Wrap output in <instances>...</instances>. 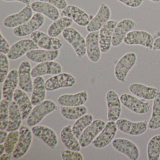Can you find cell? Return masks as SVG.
I'll use <instances>...</instances> for the list:
<instances>
[{
  "mask_svg": "<svg viewBox=\"0 0 160 160\" xmlns=\"http://www.w3.org/2000/svg\"><path fill=\"white\" fill-rule=\"evenodd\" d=\"M57 104L51 100H45L35 106L27 119V123L31 127L37 125L49 114L58 109Z\"/></svg>",
  "mask_w": 160,
  "mask_h": 160,
  "instance_id": "obj_1",
  "label": "cell"
},
{
  "mask_svg": "<svg viewBox=\"0 0 160 160\" xmlns=\"http://www.w3.org/2000/svg\"><path fill=\"white\" fill-rule=\"evenodd\" d=\"M62 36L63 39L72 46L78 58H82L86 55V39L77 30L71 27L67 28L62 32Z\"/></svg>",
  "mask_w": 160,
  "mask_h": 160,
  "instance_id": "obj_2",
  "label": "cell"
},
{
  "mask_svg": "<svg viewBox=\"0 0 160 160\" xmlns=\"http://www.w3.org/2000/svg\"><path fill=\"white\" fill-rule=\"evenodd\" d=\"M137 60V56L134 52H129L124 54L119 60L114 70L115 77L122 83L126 82L129 72L135 66Z\"/></svg>",
  "mask_w": 160,
  "mask_h": 160,
  "instance_id": "obj_3",
  "label": "cell"
},
{
  "mask_svg": "<svg viewBox=\"0 0 160 160\" xmlns=\"http://www.w3.org/2000/svg\"><path fill=\"white\" fill-rule=\"evenodd\" d=\"M154 40L152 35L146 31L134 30L130 32L123 40L127 45H140L152 50Z\"/></svg>",
  "mask_w": 160,
  "mask_h": 160,
  "instance_id": "obj_4",
  "label": "cell"
},
{
  "mask_svg": "<svg viewBox=\"0 0 160 160\" xmlns=\"http://www.w3.org/2000/svg\"><path fill=\"white\" fill-rule=\"evenodd\" d=\"M77 79L74 76L67 72L54 75L46 81L47 90L53 91L63 88H72L76 85Z\"/></svg>",
  "mask_w": 160,
  "mask_h": 160,
  "instance_id": "obj_5",
  "label": "cell"
},
{
  "mask_svg": "<svg viewBox=\"0 0 160 160\" xmlns=\"http://www.w3.org/2000/svg\"><path fill=\"white\" fill-rule=\"evenodd\" d=\"M45 21V18L42 14L36 13L30 20L21 26L14 29V34L19 37H26L37 31L42 27Z\"/></svg>",
  "mask_w": 160,
  "mask_h": 160,
  "instance_id": "obj_6",
  "label": "cell"
},
{
  "mask_svg": "<svg viewBox=\"0 0 160 160\" xmlns=\"http://www.w3.org/2000/svg\"><path fill=\"white\" fill-rule=\"evenodd\" d=\"M61 15L71 18L77 25L81 27H87L94 17L73 5H68L62 11Z\"/></svg>",
  "mask_w": 160,
  "mask_h": 160,
  "instance_id": "obj_7",
  "label": "cell"
},
{
  "mask_svg": "<svg viewBox=\"0 0 160 160\" xmlns=\"http://www.w3.org/2000/svg\"><path fill=\"white\" fill-rule=\"evenodd\" d=\"M31 38L40 48L46 50H59L63 45L62 40L49 36L42 31L34 32L31 34Z\"/></svg>",
  "mask_w": 160,
  "mask_h": 160,
  "instance_id": "obj_8",
  "label": "cell"
},
{
  "mask_svg": "<svg viewBox=\"0 0 160 160\" xmlns=\"http://www.w3.org/2000/svg\"><path fill=\"white\" fill-rule=\"evenodd\" d=\"M104 121L101 119L93 120L83 131L79 138V142L82 148H86L92 143L105 126Z\"/></svg>",
  "mask_w": 160,
  "mask_h": 160,
  "instance_id": "obj_9",
  "label": "cell"
},
{
  "mask_svg": "<svg viewBox=\"0 0 160 160\" xmlns=\"http://www.w3.org/2000/svg\"><path fill=\"white\" fill-rule=\"evenodd\" d=\"M32 131L26 126H21L18 142L12 153L16 159L21 158L28 152L32 141Z\"/></svg>",
  "mask_w": 160,
  "mask_h": 160,
  "instance_id": "obj_10",
  "label": "cell"
},
{
  "mask_svg": "<svg viewBox=\"0 0 160 160\" xmlns=\"http://www.w3.org/2000/svg\"><path fill=\"white\" fill-rule=\"evenodd\" d=\"M118 129L121 132L131 136H139L147 131L148 123L144 121H131L125 118L118 119L116 121Z\"/></svg>",
  "mask_w": 160,
  "mask_h": 160,
  "instance_id": "obj_11",
  "label": "cell"
},
{
  "mask_svg": "<svg viewBox=\"0 0 160 160\" xmlns=\"http://www.w3.org/2000/svg\"><path fill=\"white\" fill-rule=\"evenodd\" d=\"M113 148L124 154L131 160H138L140 152L138 147L133 141L125 138H117L112 142Z\"/></svg>",
  "mask_w": 160,
  "mask_h": 160,
  "instance_id": "obj_12",
  "label": "cell"
},
{
  "mask_svg": "<svg viewBox=\"0 0 160 160\" xmlns=\"http://www.w3.org/2000/svg\"><path fill=\"white\" fill-rule=\"evenodd\" d=\"M33 12L30 4L27 5L18 12L6 17L3 20V25L8 28H15L30 20L33 16Z\"/></svg>",
  "mask_w": 160,
  "mask_h": 160,
  "instance_id": "obj_13",
  "label": "cell"
},
{
  "mask_svg": "<svg viewBox=\"0 0 160 160\" xmlns=\"http://www.w3.org/2000/svg\"><path fill=\"white\" fill-rule=\"evenodd\" d=\"M38 48H39V46L32 39H22L12 45L8 54V57L9 59L16 60L29 51Z\"/></svg>",
  "mask_w": 160,
  "mask_h": 160,
  "instance_id": "obj_14",
  "label": "cell"
},
{
  "mask_svg": "<svg viewBox=\"0 0 160 160\" xmlns=\"http://www.w3.org/2000/svg\"><path fill=\"white\" fill-rule=\"evenodd\" d=\"M111 16L110 8L105 3H101L97 13L86 28L87 30L89 32L99 31L103 26L110 20Z\"/></svg>",
  "mask_w": 160,
  "mask_h": 160,
  "instance_id": "obj_15",
  "label": "cell"
},
{
  "mask_svg": "<svg viewBox=\"0 0 160 160\" xmlns=\"http://www.w3.org/2000/svg\"><path fill=\"white\" fill-rule=\"evenodd\" d=\"M120 99L125 107L136 114H146L150 109L148 102L141 101L129 93H122Z\"/></svg>",
  "mask_w": 160,
  "mask_h": 160,
  "instance_id": "obj_16",
  "label": "cell"
},
{
  "mask_svg": "<svg viewBox=\"0 0 160 160\" xmlns=\"http://www.w3.org/2000/svg\"><path fill=\"white\" fill-rule=\"evenodd\" d=\"M108 121H117L122 113V103L117 92L110 90L106 95Z\"/></svg>",
  "mask_w": 160,
  "mask_h": 160,
  "instance_id": "obj_17",
  "label": "cell"
},
{
  "mask_svg": "<svg viewBox=\"0 0 160 160\" xmlns=\"http://www.w3.org/2000/svg\"><path fill=\"white\" fill-rule=\"evenodd\" d=\"M118 130L116 122L108 121L102 131L93 140L92 145L97 148H105L113 141Z\"/></svg>",
  "mask_w": 160,
  "mask_h": 160,
  "instance_id": "obj_18",
  "label": "cell"
},
{
  "mask_svg": "<svg viewBox=\"0 0 160 160\" xmlns=\"http://www.w3.org/2000/svg\"><path fill=\"white\" fill-rule=\"evenodd\" d=\"M136 26V22L129 18L122 19L118 22L112 36V46L116 47L120 45L123 42L126 35L132 31Z\"/></svg>",
  "mask_w": 160,
  "mask_h": 160,
  "instance_id": "obj_19",
  "label": "cell"
},
{
  "mask_svg": "<svg viewBox=\"0 0 160 160\" xmlns=\"http://www.w3.org/2000/svg\"><path fill=\"white\" fill-rule=\"evenodd\" d=\"M118 22L117 20H109L100 30L99 43L102 53H107L111 48L113 32Z\"/></svg>",
  "mask_w": 160,
  "mask_h": 160,
  "instance_id": "obj_20",
  "label": "cell"
},
{
  "mask_svg": "<svg viewBox=\"0 0 160 160\" xmlns=\"http://www.w3.org/2000/svg\"><path fill=\"white\" fill-rule=\"evenodd\" d=\"M33 134L42 139L50 148H55L58 143V138L56 132L50 127L45 125H36L32 128Z\"/></svg>",
  "mask_w": 160,
  "mask_h": 160,
  "instance_id": "obj_21",
  "label": "cell"
},
{
  "mask_svg": "<svg viewBox=\"0 0 160 160\" xmlns=\"http://www.w3.org/2000/svg\"><path fill=\"white\" fill-rule=\"evenodd\" d=\"M86 41L88 58L92 62H98L101 59L102 53L99 43V31L89 32Z\"/></svg>",
  "mask_w": 160,
  "mask_h": 160,
  "instance_id": "obj_22",
  "label": "cell"
},
{
  "mask_svg": "<svg viewBox=\"0 0 160 160\" xmlns=\"http://www.w3.org/2000/svg\"><path fill=\"white\" fill-rule=\"evenodd\" d=\"M32 69L31 64L27 60L21 62L18 68L19 86L21 89L27 92H32L33 91Z\"/></svg>",
  "mask_w": 160,
  "mask_h": 160,
  "instance_id": "obj_23",
  "label": "cell"
},
{
  "mask_svg": "<svg viewBox=\"0 0 160 160\" xmlns=\"http://www.w3.org/2000/svg\"><path fill=\"white\" fill-rule=\"evenodd\" d=\"M129 90L136 97L148 101L154 100L160 93V89L157 88L138 83L131 84Z\"/></svg>",
  "mask_w": 160,
  "mask_h": 160,
  "instance_id": "obj_24",
  "label": "cell"
},
{
  "mask_svg": "<svg viewBox=\"0 0 160 160\" xmlns=\"http://www.w3.org/2000/svg\"><path fill=\"white\" fill-rule=\"evenodd\" d=\"M62 71L61 65L57 62H46L39 63L32 69V76L35 78L46 75H56L62 72Z\"/></svg>",
  "mask_w": 160,
  "mask_h": 160,
  "instance_id": "obj_25",
  "label": "cell"
},
{
  "mask_svg": "<svg viewBox=\"0 0 160 160\" xmlns=\"http://www.w3.org/2000/svg\"><path fill=\"white\" fill-rule=\"evenodd\" d=\"M13 100L20 109L23 120L28 119L33 109V105L27 92L21 89H17L14 93Z\"/></svg>",
  "mask_w": 160,
  "mask_h": 160,
  "instance_id": "obj_26",
  "label": "cell"
},
{
  "mask_svg": "<svg viewBox=\"0 0 160 160\" xmlns=\"http://www.w3.org/2000/svg\"><path fill=\"white\" fill-rule=\"evenodd\" d=\"M19 84L18 72L17 69L10 71L3 83L2 94L4 99L10 102L13 99L14 93Z\"/></svg>",
  "mask_w": 160,
  "mask_h": 160,
  "instance_id": "obj_27",
  "label": "cell"
},
{
  "mask_svg": "<svg viewBox=\"0 0 160 160\" xmlns=\"http://www.w3.org/2000/svg\"><path fill=\"white\" fill-rule=\"evenodd\" d=\"M59 55V50H46L39 48L31 50L26 54L27 58L30 60L39 63L55 61L58 58Z\"/></svg>",
  "mask_w": 160,
  "mask_h": 160,
  "instance_id": "obj_28",
  "label": "cell"
},
{
  "mask_svg": "<svg viewBox=\"0 0 160 160\" xmlns=\"http://www.w3.org/2000/svg\"><path fill=\"white\" fill-rule=\"evenodd\" d=\"M30 5L33 12L42 14L52 21H56L61 15L59 10L48 2L36 0Z\"/></svg>",
  "mask_w": 160,
  "mask_h": 160,
  "instance_id": "obj_29",
  "label": "cell"
},
{
  "mask_svg": "<svg viewBox=\"0 0 160 160\" xmlns=\"http://www.w3.org/2000/svg\"><path fill=\"white\" fill-rule=\"evenodd\" d=\"M88 98L86 90L73 94H64L58 98V102L60 105L66 107H77L83 105Z\"/></svg>",
  "mask_w": 160,
  "mask_h": 160,
  "instance_id": "obj_30",
  "label": "cell"
},
{
  "mask_svg": "<svg viewBox=\"0 0 160 160\" xmlns=\"http://www.w3.org/2000/svg\"><path fill=\"white\" fill-rule=\"evenodd\" d=\"M22 116L18 105L14 101L9 106V122L6 131L8 132L18 130L21 127Z\"/></svg>",
  "mask_w": 160,
  "mask_h": 160,
  "instance_id": "obj_31",
  "label": "cell"
},
{
  "mask_svg": "<svg viewBox=\"0 0 160 160\" xmlns=\"http://www.w3.org/2000/svg\"><path fill=\"white\" fill-rule=\"evenodd\" d=\"M45 82L43 77L35 78L33 80V91L31 99L33 105H37L45 101L47 90Z\"/></svg>",
  "mask_w": 160,
  "mask_h": 160,
  "instance_id": "obj_32",
  "label": "cell"
},
{
  "mask_svg": "<svg viewBox=\"0 0 160 160\" xmlns=\"http://www.w3.org/2000/svg\"><path fill=\"white\" fill-rule=\"evenodd\" d=\"M61 138L63 144L69 149L80 151L81 146L72 130V125L65 126L61 132Z\"/></svg>",
  "mask_w": 160,
  "mask_h": 160,
  "instance_id": "obj_33",
  "label": "cell"
},
{
  "mask_svg": "<svg viewBox=\"0 0 160 160\" xmlns=\"http://www.w3.org/2000/svg\"><path fill=\"white\" fill-rule=\"evenodd\" d=\"M73 21L66 17H62L54 21L48 29V34L54 38H57L67 28L72 25Z\"/></svg>",
  "mask_w": 160,
  "mask_h": 160,
  "instance_id": "obj_34",
  "label": "cell"
},
{
  "mask_svg": "<svg viewBox=\"0 0 160 160\" xmlns=\"http://www.w3.org/2000/svg\"><path fill=\"white\" fill-rule=\"evenodd\" d=\"M87 107L84 105L77 107H66L61 106L60 112L62 117L67 119L75 120L86 115L88 112Z\"/></svg>",
  "mask_w": 160,
  "mask_h": 160,
  "instance_id": "obj_35",
  "label": "cell"
},
{
  "mask_svg": "<svg viewBox=\"0 0 160 160\" xmlns=\"http://www.w3.org/2000/svg\"><path fill=\"white\" fill-rule=\"evenodd\" d=\"M148 128L152 130L160 128V94L153 100L151 117L148 123Z\"/></svg>",
  "mask_w": 160,
  "mask_h": 160,
  "instance_id": "obj_36",
  "label": "cell"
},
{
  "mask_svg": "<svg viewBox=\"0 0 160 160\" xmlns=\"http://www.w3.org/2000/svg\"><path fill=\"white\" fill-rule=\"evenodd\" d=\"M148 160H159L160 157V134L152 137L148 144Z\"/></svg>",
  "mask_w": 160,
  "mask_h": 160,
  "instance_id": "obj_37",
  "label": "cell"
},
{
  "mask_svg": "<svg viewBox=\"0 0 160 160\" xmlns=\"http://www.w3.org/2000/svg\"><path fill=\"white\" fill-rule=\"evenodd\" d=\"M93 121V116L90 114H86L76 120L72 126V130L77 138L79 139L83 131Z\"/></svg>",
  "mask_w": 160,
  "mask_h": 160,
  "instance_id": "obj_38",
  "label": "cell"
},
{
  "mask_svg": "<svg viewBox=\"0 0 160 160\" xmlns=\"http://www.w3.org/2000/svg\"><path fill=\"white\" fill-rule=\"evenodd\" d=\"M11 102L2 99L0 104V130H6L9 122V106Z\"/></svg>",
  "mask_w": 160,
  "mask_h": 160,
  "instance_id": "obj_39",
  "label": "cell"
},
{
  "mask_svg": "<svg viewBox=\"0 0 160 160\" xmlns=\"http://www.w3.org/2000/svg\"><path fill=\"white\" fill-rule=\"evenodd\" d=\"M19 137V132L18 130L12 131L9 133L8 137L4 142L5 152L11 154L13 153L18 142Z\"/></svg>",
  "mask_w": 160,
  "mask_h": 160,
  "instance_id": "obj_40",
  "label": "cell"
},
{
  "mask_svg": "<svg viewBox=\"0 0 160 160\" xmlns=\"http://www.w3.org/2000/svg\"><path fill=\"white\" fill-rule=\"evenodd\" d=\"M10 69V62L8 56L5 54H0V83L4 82L8 76Z\"/></svg>",
  "mask_w": 160,
  "mask_h": 160,
  "instance_id": "obj_41",
  "label": "cell"
},
{
  "mask_svg": "<svg viewBox=\"0 0 160 160\" xmlns=\"http://www.w3.org/2000/svg\"><path fill=\"white\" fill-rule=\"evenodd\" d=\"M61 156L63 160H83L84 157L79 151L72 150H63L62 151Z\"/></svg>",
  "mask_w": 160,
  "mask_h": 160,
  "instance_id": "obj_42",
  "label": "cell"
},
{
  "mask_svg": "<svg viewBox=\"0 0 160 160\" xmlns=\"http://www.w3.org/2000/svg\"><path fill=\"white\" fill-rule=\"evenodd\" d=\"M0 52L7 55L10 52L11 47L9 42L3 36L2 32H1L0 35Z\"/></svg>",
  "mask_w": 160,
  "mask_h": 160,
  "instance_id": "obj_43",
  "label": "cell"
},
{
  "mask_svg": "<svg viewBox=\"0 0 160 160\" xmlns=\"http://www.w3.org/2000/svg\"><path fill=\"white\" fill-rule=\"evenodd\" d=\"M39 1L48 2L57 7L58 10H63L68 6L67 0H36Z\"/></svg>",
  "mask_w": 160,
  "mask_h": 160,
  "instance_id": "obj_44",
  "label": "cell"
},
{
  "mask_svg": "<svg viewBox=\"0 0 160 160\" xmlns=\"http://www.w3.org/2000/svg\"><path fill=\"white\" fill-rule=\"evenodd\" d=\"M126 6L132 8H137L143 4L144 0H118Z\"/></svg>",
  "mask_w": 160,
  "mask_h": 160,
  "instance_id": "obj_45",
  "label": "cell"
},
{
  "mask_svg": "<svg viewBox=\"0 0 160 160\" xmlns=\"http://www.w3.org/2000/svg\"><path fill=\"white\" fill-rule=\"evenodd\" d=\"M8 132L5 130H0V144L4 143L8 137Z\"/></svg>",
  "mask_w": 160,
  "mask_h": 160,
  "instance_id": "obj_46",
  "label": "cell"
},
{
  "mask_svg": "<svg viewBox=\"0 0 160 160\" xmlns=\"http://www.w3.org/2000/svg\"><path fill=\"white\" fill-rule=\"evenodd\" d=\"M152 50L153 51L160 50V37L154 40Z\"/></svg>",
  "mask_w": 160,
  "mask_h": 160,
  "instance_id": "obj_47",
  "label": "cell"
},
{
  "mask_svg": "<svg viewBox=\"0 0 160 160\" xmlns=\"http://www.w3.org/2000/svg\"><path fill=\"white\" fill-rule=\"evenodd\" d=\"M3 1L7 2H21L23 4H26V5H30V3L31 2L32 0H2Z\"/></svg>",
  "mask_w": 160,
  "mask_h": 160,
  "instance_id": "obj_48",
  "label": "cell"
},
{
  "mask_svg": "<svg viewBox=\"0 0 160 160\" xmlns=\"http://www.w3.org/2000/svg\"><path fill=\"white\" fill-rule=\"evenodd\" d=\"M0 159L1 160H11L12 159L11 153L5 152L0 156Z\"/></svg>",
  "mask_w": 160,
  "mask_h": 160,
  "instance_id": "obj_49",
  "label": "cell"
},
{
  "mask_svg": "<svg viewBox=\"0 0 160 160\" xmlns=\"http://www.w3.org/2000/svg\"><path fill=\"white\" fill-rule=\"evenodd\" d=\"M4 152H5V148L4 144H0V155L3 154Z\"/></svg>",
  "mask_w": 160,
  "mask_h": 160,
  "instance_id": "obj_50",
  "label": "cell"
},
{
  "mask_svg": "<svg viewBox=\"0 0 160 160\" xmlns=\"http://www.w3.org/2000/svg\"><path fill=\"white\" fill-rule=\"evenodd\" d=\"M149 1L152 2H156V3L160 2V0H149Z\"/></svg>",
  "mask_w": 160,
  "mask_h": 160,
  "instance_id": "obj_51",
  "label": "cell"
},
{
  "mask_svg": "<svg viewBox=\"0 0 160 160\" xmlns=\"http://www.w3.org/2000/svg\"><path fill=\"white\" fill-rule=\"evenodd\" d=\"M159 160H160V159H159Z\"/></svg>",
  "mask_w": 160,
  "mask_h": 160,
  "instance_id": "obj_52",
  "label": "cell"
}]
</instances>
